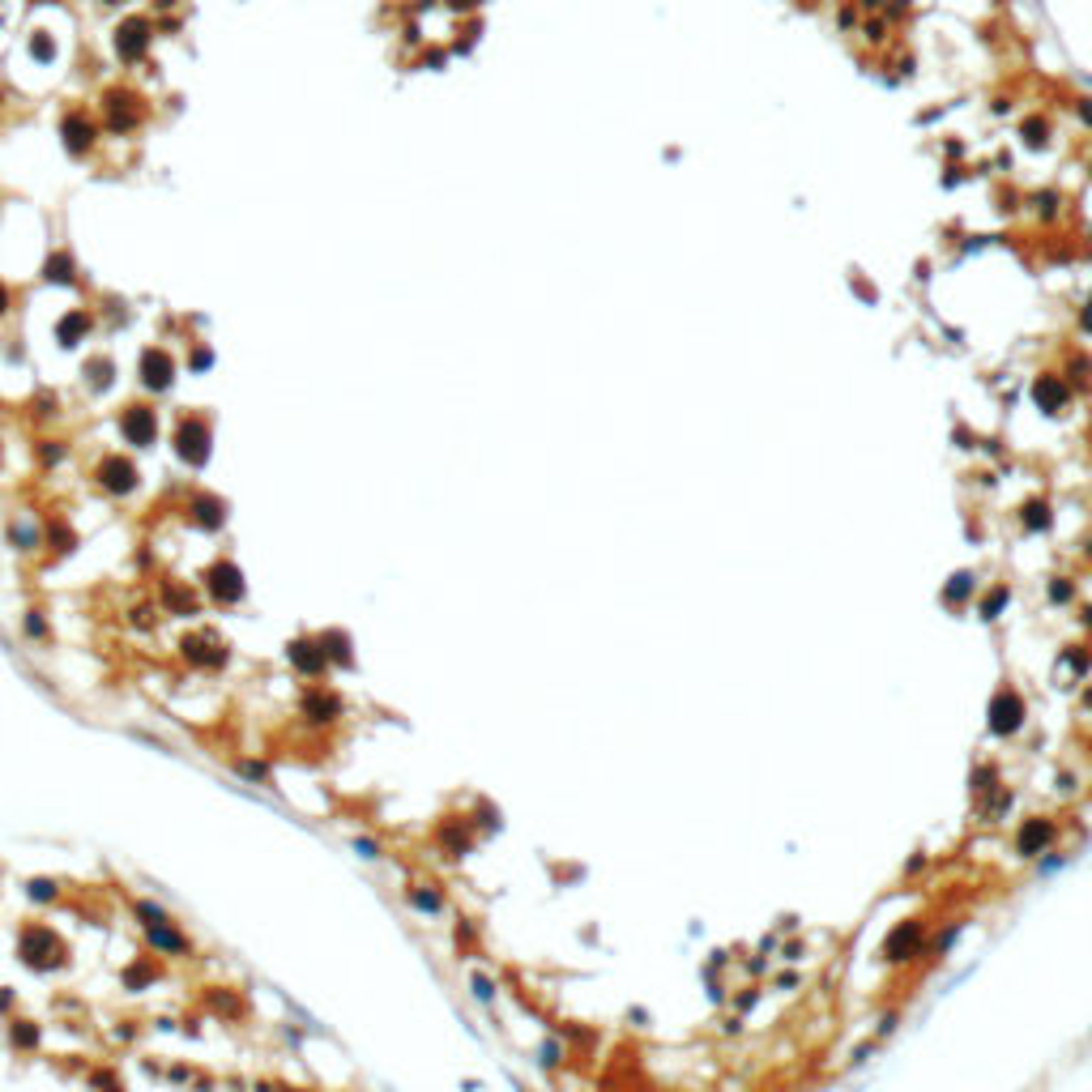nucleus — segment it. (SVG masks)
Here are the masks:
<instances>
[{
    "instance_id": "obj_19",
    "label": "nucleus",
    "mask_w": 1092,
    "mask_h": 1092,
    "mask_svg": "<svg viewBox=\"0 0 1092 1092\" xmlns=\"http://www.w3.org/2000/svg\"><path fill=\"white\" fill-rule=\"evenodd\" d=\"M449 5H457V9H474L478 0H449Z\"/></svg>"
},
{
    "instance_id": "obj_8",
    "label": "nucleus",
    "mask_w": 1092,
    "mask_h": 1092,
    "mask_svg": "<svg viewBox=\"0 0 1092 1092\" xmlns=\"http://www.w3.org/2000/svg\"><path fill=\"white\" fill-rule=\"evenodd\" d=\"M98 482H103L107 491H115V495H129L137 487V465L129 457H103L98 461Z\"/></svg>"
},
{
    "instance_id": "obj_14",
    "label": "nucleus",
    "mask_w": 1092,
    "mask_h": 1092,
    "mask_svg": "<svg viewBox=\"0 0 1092 1092\" xmlns=\"http://www.w3.org/2000/svg\"><path fill=\"white\" fill-rule=\"evenodd\" d=\"M111 371H115V367H111V359H94V363L86 367V376H90V384H94V388H107V384H111Z\"/></svg>"
},
{
    "instance_id": "obj_7",
    "label": "nucleus",
    "mask_w": 1092,
    "mask_h": 1092,
    "mask_svg": "<svg viewBox=\"0 0 1092 1092\" xmlns=\"http://www.w3.org/2000/svg\"><path fill=\"white\" fill-rule=\"evenodd\" d=\"M120 431H124V440H129V444H137V449L154 444V435H158V414H154V406H129V410L120 414Z\"/></svg>"
},
{
    "instance_id": "obj_13",
    "label": "nucleus",
    "mask_w": 1092,
    "mask_h": 1092,
    "mask_svg": "<svg viewBox=\"0 0 1092 1092\" xmlns=\"http://www.w3.org/2000/svg\"><path fill=\"white\" fill-rule=\"evenodd\" d=\"M1033 397H1037V406H1050V410H1058V406L1066 402V393H1062V384H1054L1050 376H1041V380H1037V388H1033Z\"/></svg>"
},
{
    "instance_id": "obj_9",
    "label": "nucleus",
    "mask_w": 1092,
    "mask_h": 1092,
    "mask_svg": "<svg viewBox=\"0 0 1092 1092\" xmlns=\"http://www.w3.org/2000/svg\"><path fill=\"white\" fill-rule=\"evenodd\" d=\"M192 520L205 525V530H218L222 520H227V504H222L218 495H196L192 500Z\"/></svg>"
},
{
    "instance_id": "obj_3",
    "label": "nucleus",
    "mask_w": 1092,
    "mask_h": 1092,
    "mask_svg": "<svg viewBox=\"0 0 1092 1092\" xmlns=\"http://www.w3.org/2000/svg\"><path fill=\"white\" fill-rule=\"evenodd\" d=\"M150 39H154V21L150 17H124L120 31H115V56L124 64H137L145 52H150Z\"/></svg>"
},
{
    "instance_id": "obj_21",
    "label": "nucleus",
    "mask_w": 1092,
    "mask_h": 1092,
    "mask_svg": "<svg viewBox=\"0 0 1092 1092\" xmlns=\"http://www.w3.org/2000/svg\"><path fill=\"white\" fill-rule=\"evenodd\" d=\"M103 5H120V0H103Z\"/></svg>"
},
{
    "instance_id": "obj_20",
    "label": "nucleus",
    "mask_w": 1092,
    "mask_h": 1092,
    "mask_svg": "<svg viewBox=\"0 0 1092 1092\" xmlns=\"http://www.w3.org/2000/svg\"><path fill=\"white\" fill-rule=\"evenodd\" d=\"M158 5H162V9H167V5H176V0H158Z\"/></svg>"
},
{
    "instance_id": "obj_4",
    "label": "nucleus",
    "mask_w": 1092,
    "mask_h": 1092,
    "mask_svg": "<svg viewBox=\"0 0 1092 1092\" xmlns=\"http://www.w3.org/2000/svg\"><path fill=\"white\" fill-rule=\"evenodd\" d=\"M205 593L218 602V606H231L243 598V572L231 563V559H218L209 563V572H205Z\"/></svg>"
},
{
    "instance_id": "obj_6",
    "label": "nucleus",
    "mask_w": 1092,
    "mask_h": 1092,
    "mask_svg": "<svg viewBox=\"0 0 1092 1092\" xmlns=\"http://www.w3.org/2000/svg\"><path fill=\"white\" fill-rule=\"evenodd\" d=\"M137 371H141V384L145 388L162 393V388H171V380H176V359H171L167 351H158V346H150V351H141Z\"/></svg>"
},
{
    "instance_id": "obj_22",
    "label": "nucleus",
    "mask_w": 1092,
    "mask_h": 1092,
    "mask_svg": "<svg viewBox=\"0 0 1092 1092\" xmlns=\"http://www.w3.org/2000/svg\"><path fill=\"white\" fill-rule=\"evenodd\" d=\"M0 103H5V90H0Z\"/></svg>"
},
{
    "instance_id": "obj_10",
    "label": "nucleus",
    "mask_w": 1092,
    "mask_h": 1092,
    "mask_svg": "<svg viewBox=\"0 0 1092 1092\" xmlns=\"http://www.w3.org/2000/svg\"><path fill=\"white\" fill-rule=\"evenodd\" d=\"M90 312H82V308H73L68 316H60V325H56V337H60V346H78L86 333H90Z\"/></svg>"
},
{
    "instance_id": "obj_12",
    "label": "nucleus",
    "mask_w": 1092,
    "mask_h": 1092,
    "mask_svg": "<svg viewBox=\"0 0 1092 1092\" xmlns=\"http://www.w3.org/2000/svg\"><path fill=\"white\" fill-rule=\"evenodd\" d=\"M290 657H294V666H299V670H312V675H316L320 666H325L320 640H294V644H290Z\"/></svg>"
},
{
    "instance_id": "obj_1",
    "label": "nucleus",
    "mask_w": 1092,
    "mask_h": 1092,
    "mask_svg": "<svg viewBox=\"0 0 1092 1092\" xmlns=\"http://www.w3.org/2000/svg\"><path fill=\"white\" fill-rule=\"evenodd\" d=\"M145 120V98L133 86H111L103 94V124L111 133H133Z\"/></svg>"
},
{
    "instance_id": "obj_2",
    "label": "nucleus",
    "mask_w": 1092,
    "mask_h": 1092,
    "mask_svg": "<svg viewBox=\"0 0 1092 1092\" xmlns=\"http://www.w3.org/2000/svg\"><path fill=\"white\" fill-rule=\"evenodd\" d=\"M176 453L188 465H205V457H209V423L201 414H188V418L176 423Z\"/></svg>"
},
{
    "instance_id": "obj_17",
    "label": "nucleus",
    "mask_w": 1092,
    "mask_h": 1092,
    "mask_svg": "<svg viewBox=\"0 0 1092 1092\" xmlns=\"http://www.w3.org/2000/svg\"><path fill=\"white\" fill-rule=\"evenodd\" d=\"M9 304H13V294H9V286H5V282H0V316L9 312Z\"/></svg>"
},
{
    "instance_id": "obj_16",
    "label": "nucleus",
    "mask_w": 1092,
    "mask_h": 1092,
    "mask_svg": "<svg viewBox=\"0 0 1092 1092\" xmlns=\"http://www.w3.org/2000/svg\"><path fill=\"white\" fill-rule=\"evenodd\" d=\"M209 363H214V355L205 351V346H196V355H192V367H196V371H205Z\"/></svg>"
},
{
    "instance_id": "obj_11",
    "label": "nucleus",
    "mask_w": 1092,
    "mask_h": 1092,
    "mask_svg": "<svg viewBox=\"0 0 1092 1092\" xmlns=\"http://www.w3.org/2000/svg\"><path fill=\"white\" fill-rule=\"evenodd\" d=\"M43 278L47 282H60V286H68V282H78V261H73L64 247L60 252H52L47 257V265H43Z\"/></svg>"
},
{
    "instance_id": "obj_18",
    "label": "nucleus",
    "mask_w": 1092,
    "mask_h": 1092,
    "mask_svg": "<svg viewBox=\"0 0 1092 1092\" xmlns=\"http://www.w3.org/2000/svg\"><path fill=\"white\" fill-rule=\"evenodd\" d=\"M1076 111H1080V115L1092 124V98H1080V103H1076Z\"/></svg>"
},
{
    "instance_id": "obj_15",
    "label": "nucleus",
    "mask_w": 1092,
    "mask_h": 1092,
    "mask_svg": "<svg viewBox=\"0 0 1092 1092\" xmlns=\"http://www.w3.org/2000/svg\"><path fill=\"white\" fill-rule=\"evenodd\" d=\"M31 52H35L39 60H52V56H56V43L47 39V31H35V35H31Z\"/></svg>"
},
{
    "instance_id": "obj_5",
    "label": "nucleus",
    "mask_w": 1092,
    "mask_h": 1092,
    "mask_svg": "<svg viewBox=\"0 0 1092 1092\" xmlns=\"http://www.w3.org/2000/svg\"><path fill=\"white\" fill-rule=\"evenodd\" d=\"M60 141H64V150L68 154H90L94 150V141H98V124L86 115V111H68L60 120Z\"/></svg>"
}]
</instances>
